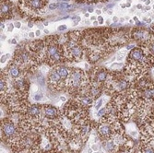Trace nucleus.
Instances as JSON below:
<instances>
[{
    "label": "nucleus",
    "instance_id": "nucleus-1",
    "mask_svg": "<svg viewBox=\"0 0 154 153\" xmlns=\"http://www.w3.org/2000/svg\"><path fill=\"white\" fill-rule=\"evenodd\" d=\"M63 52L66 60L70 63L81 61L85 53L82 43V32L77 31L68 33V40L63 45Z\"/></svg>",
    "mask_w": 154,
    "mask_h": 153
},
{
    "label": "nucleus",
    "instance_id": "nucleus-2",
    "mask_svg": "<svg viewBox=\"0 0 154 153\" xmlns=\"http://www.w3.org/2000/svg\"><path fill=\"white\" fill-rule=\"evenodd\" d=\"M98 137L101 141H103L117 133H124V127L122 126L118 116L105 113L100 118L95 124Z\"/></svg>",
    "mask_w": 154,
    "mask_h": 153
},
{
    "label": "nucleus",
    "instance_id": "nucleus-3",
    "mask_svg": "<svg viewBox=\"0 0 154 153\" xmlns=\"http://www.w3.org/2000/svg\"><path fill=\"white\" fill-rule=\"evenodd\" d=\"M67 82V90L72 94H76L86 89L90 85V78L88 74L80 68H70Z\"/></svg>",
    "mask_w": 154,
    "mask_h": 153
},
{
    "label": "nucleus",
    "instance_id": "nucleus-4",
    "mask_svg": "<svg viewBox=\"0 0 154 153\" xmlns=\"http://www.w3.org/2000/svg\"><path fill=\"white\" fill-rule=\"evenodd\" d=\"M20 136L21 129L15 120L9 117L1 120V141L7 144L12 149L16 146Z\"/></svg>",
    "mask_w": 154,
    "mask_h": 153
},
{
    "label": "nucleus",
    "instance_id": "nucleus-5",
    "mask_svg": "<svg viewBox=\"0 0 154 153\" xmlns=\"http://www.w3.org/2000/svg\"><path fill=\"white\" fill-rule=\"evenodd\" d=\"M126 140L124 133H117L107 139L102 141L103 147L108 153H116L121 145Z\"/></svg>",
    "mask_w": 154,
    "mask_h": 153
},
{
    "label": "nucleus",
    "instance_id": "nucleus-6",
    "mask_svg": "<svg viewBox=\"0 0 154 153\" xmlns=\"http://www.w3.org/2000/svg\"><path fill=\"white\" fill-rule=\"evenodd\" d=\"M46 83L48 85V88L51 90H55V91L67 90L66 80H64L59 75L57 74V72L56 71L55 68L50 70L49 74L47 76Z\"/></svg>",
    "mask_w": 154,
    "mask_h": 153
},
{
    "label": "nucleus",
    "instance_id": "nucleus-7",
    "mask_svg": "<svg viewBox=\"0 0 154 153\" xmlns=\"http://www.w3.org/2000/svg\"><path fill=\"white\" fill-rule=\"evenodd\" d=\"M47 3V0H24L23 7L28 11L34 13L37 10H42Z\"/></svg>",
    "mask_w": 154,
    "mask_h": 153
},
{
    "label": "nucleus",
    "instance_id": "nucleus-8",
    "mask_svg": "<svg viewBox=\"0 0 154 153\" xmlns=\"http://www.w3.org/2000/svg\"><path fill=\"white\" fill-rule=\"evenodd\" d=\"M1 18L3 19H12L13 16V8L12 4L9 0H1Z\"/></svg>",
    "mask_w": 154,
    "mask_h": 153
},
{
    "label": "nucleus",
    "instance_id": "nucleus-9",
    "mask_svg": "<svg viewBox=\"0 0 154 153\" xmlns=\"http://www.w3.org/2000/svg\"><path fill=\"white\" fill-rule=\"evenodd\" d=\"M132 37L136 41H144V42H146L150 39V33L144 30H134L132 32Z\"/></svg>",
    "mask_w": 154,
    "mask_h": 153
},
{
    "label": "nucleus",
    "instance_id": "nucleus-10",
    "mask_svg": "<svg viewBox=\"0 0 154 153\" xmlns=\"http://www.w3.org/2000/svg\"><path fill=\"white\" fill-rule=\"evenodd\" d=\"M116 153H136V149L134 148V145L131 142H128L127 139L121 145Z\"/></svg>",
    "mask_w": 154,
    "mask_h": 153
},
{
    "label": "nucleus",
    "instance_id": "nucleus-11",
    "mask_svg": "<svg viewBox=\"0 0 154 153\" xmlns=\"http://www.w3.org/2000/svg\"><path fill=\"white\" fill-rule=\"evenodd\" d=\"M54 68L56 69V71L57 72V74L61 77L64 80H67V79L68 78V75L70 72V68H68L65 66H62V65H58L54 67Z\"/></svg>",
    "mask_w": 154,
    "mask_h": 153
},
{
    "label": "nucleus",
    "instance_id": "nucleus-12",
    "mask_svg": "<svg viewBox=\"0 0 154 153\" xmlns=\"http://www.w3.org/2000/svg\"><path fill=\"white\" fill-rule=\"evenodd\" d=\"M144 45L147 47V50L149 51V53L154 58V40L149 39L148 42H144Z\"/></svg>",
    "mask_w": 154,
    "mask_h": 153
},
{
    "label": "nucleus",
    "instance_id": "nucleus-13",
    "mask_svg": "<svg viewBox=\"0 0 154 153\" xmlns=\"http://www.w3.org/2000/svg\"><path fill=\"white\" fill-rule=\"evenodd\" d=\"M106 113V107H103V108H102V109H100L99 111H98V113H97V116L98 117H102V116H103L104 114Z\"/></svg>",
    "mask_w": 154,
    "mask_h": 153
},
{
    "label": "nucleus",
    "instance_id": "nucleus-14",
    "mask_svg": "<svg viewBox=\"0 0 154 153\" xmlns=\"http://www.w3.org/2000/svg\"><path fill=\"white\" fill-rule=\"evenodd\" d=\"M42 98V93L41 91H38V92L35 93L34 96H33V99L35 100H40Z\"/></svg>",
    "mask_w": 154,
    "mask_h": 153
},
{
    "label": "nucleus",
    "instance_id": "nucleus-15",
    "mask_svg": "<svg viewBox=\"0 0 154 153\" xmlns=\"http://www.w3.org/2000/svg\"><path fill=\"white\" fill-rule=\"evenodd\" d=\"M103 99H99V100L97 101V103L95 104V108H96V110H100L101 109V107L103 105Z\"/></svg>",
    "mask_w": 154,
    "mask_h": 153
},
{
    "label": "nucleus",
    "instance_id": "nucleus-16",
    "mask_svg": "<svg viewBox=\"0 0 154 153\" xmlns=\"http://www.w3.org/2000/svg\"><path fill=\"white\" fill-rule=\"evenodd\" d=\"M58 4L57 3H51L50 5H49V9H51V10H54V9H56L58 7Z\"/></svg>",
    "mask_w": 154,
    "mask_h": 153
},
{
    "label": "nucleus",
    "instance_id": "nucleus-17",
    "mask_svg": "<svg viewBox=\"0 0 154 153\" xmlns=\"http://www.w3.org/2000/svg\"><path fill=\"white\" fill-rule=\"evenodd\" d=\"M8 57H9V54H8V53H7V54H5V55H3V56L1 57V63H5L6 61L8 59Z\"/></svg>",
    "mask_w": 154,
    "mask_h": 153
},
{
    "label": "nucleus",
    "instance_id": "nucleus-18",
    "mask_svg": "<svg viewBox=\"0 0 154 153\" xmlns=\"http://www.w3.org/2000/svg\"><path fill=\"white\" fill-rule=\"evenodd\" d=\"M70 7H71V5H68V3H61L60 4V7H62V8H68Z\"/></svg>",
    "mask_w": 154,
    "mask_h": 153
},
{
    "label": "nucleus",
    "instance_id": "nucleus-19",
    "mask_svg": "<svg viewBox=\"0 0 154 153\" xmlns=\"http://www.w3.org/2000/svg\"><path fill=\"white\" fill-rule=\"evenodd\" d=\"M57 30L59 31V32H62V31H66L67 30V26L66 25H61V26H59L57 28Z\"/></svg>",
    "mask_w": 154,
    "mask_h": 153
},
{
    "label": "nucleus",
    "instance_id": "nucleus-20",
    "mask_svg": "<svg viewBox=\"0 0 154 153\" xmlns=\"http://www.w3.org/2000/svg\"><path fill=\"white\" fill-rule=\"evenodd\" d=\"M13 29H14V25H13L12 23H10V24L8 25V27H7V31H8V32H12Z\"/></svg>",
    "mask_w": 154,
    "mask_h": 153
},
{
    "label": "nucleus",
    "instance_id": "nucleus-21",
    "mask_svg": "<svg viewBox=\"0 0 154 153\" xmlns=\"http://www.w3.org/2000/svg\"><path fill=\"white\" fill-rule=\"evenodd\" d=\"M98 22H99V24H103V19L102 16L98 17Z\"/></svg>",
    "mask_w": 154,
    "mask_h": 153
},
{
    "label": "nucleus",
    "instance_id": "nucleus-22",
    "mask_svg": "<svg viewBox=\"0 0 154 153\" xmlns=\"http://www.w3.org/2000/svg\"><path fill=\"white\" fill-rule=\"evenodd\" d=\"M15 27H17L18 29H20V28H21V22H20V21H17V22H16V23H15Z\"/></svg>",
    "mask_w": 154,
    "mask_h": 153
},
{
    "label": "nucleus",
    "instance_id": "nucleus-23",
    "mask_svg": "<svg viewBox=\"0 0 154 153\" xmlns=\"http://www.w3.org/2000/svg\"><path fill=\"white\" fill-rule=\"evenodd\" d=\"M40 34H41V32H40L39 30H38V31H36V33H35L36 36H40Z\"/></svg>",
    "mask_w": 154,
    "mask_h": 153
},
{
    "label": "nucleus",
    "instance_id": "nucleus-24",
    "mask_svg": "<svg viewBox=\"0 0 154 153\" xmlns=\"http://www.w3.org/2000/svg\"><path fill=\"white\" fill-rule=\"evenodd\" d=\"M88 3H92V2H96L98 0H86Z\"/></svg>",
    "mask_w": 154,
    "mask_h": 153
},
{
    "label": "nucleus",
    "instance_id": "nucleus-25",
    "mask_svg": "<svg viewBox=\"0 0 154 153\" xmlns=\"http://www.w3.org/2000/svg\"><path fill=\"white\" fill-rule=\"evenodd\" d=\"M113 7V4H110V5H108L105 8H110V7Z\"/></svg>",
    "mask_w": 154,
    "mask_h": 153
},
{
    "label": "nucleus",
    "instance_id": "nucleus-26",
    "mask_svg": "<svg viewBox=\"0 0 154 153\" xmlns=\"http://www.w3.org/2000/svg\"><path fill=\"white\" fill-rule=\"evenodd\" d=\"M34 35H35V34H34V33H32V32H30V33H29V36H30V37H33Z\"/></svg>",
    "mask_w": 154,
    "mask_h": 153
},
{
    "label": "nucleus",
    "instance_id": "nucleus-27",
    "mask_svg": "<svg viewBox=\"0 0 154 153\" xmlns=\"http://www.w3.org/2000/svg\"><path fill=\"white\" fill-rule=\"evenodd\" d=\"M11 43H13V44H17V41H16V40H14V39H13V40L11 41Z\"/></svg>",
    "mask_w": 154,
    "mask_h": 153
},
{
    "label": "nucleus",
    "instance_id": "nucleus-28",
    "mask_svg": "<svg viewBox=\"0 0 154 153\" xmlns=\"http://www.w3.org/2000/svg\"><path fill=\"white\" fill-rule=\"evenodd\" d=\"M61 100H63V101H66V98H65L64 96H62V97H61Z\"/></svg>",
    "mask_w": 154,
    "mask_h": 153
},
{
    "label": "nucleus",
    "instance_id": "nucleus-29",
    "mask_svg": "<svg viewBox=\"0 0 154 153\" xmlns=\"http://www.w3.org/2000/svg\"><path fill=\"white\" fill-rule=\"evenodd\" d=\"M32 24H33L32 22H29V27H30V28H31V27H32V26H33Z\"/></svg>",
    "mask_w": 154,
    "mask_h": 153
},
{
    "label": "nucleus",
    "instance_id": "nucleus-30",
    "mask_svg": "<svg viewBox=\"0 0 154 153\" xmlns=\"http://www.w3.org/2000/svg\"><path fill=\"white\" fill-rule=\"evenodd\" d=\"M113 21H114V22H116V21H117V18H116V17H114V18H113Z\"/></svg>",
    "mask_w": 154,
    "mask_h": 153
},
{
    "label": "nucleus",
    "instance_id": "nucleus-31",
    "mask_svg": "<svg viewBox=\"0 0 154 153\" xmlns=\"http://www.w3.org/2000/svg\"><path fill=\"white\" fill-rule=\"evenodd\" d=\"M92 11H93V9L91 8H91H89V12H92Z\"/></svg>",
    "mask_w": 154,
    "mask_h": 153
},
{
    "label": "nucleus",
    "instance_id": "nucleus-32",
    "mask_svg": "<svg viewBox=\"0 0 154 153\" xmlns=\"http://www.w3.org/2000/svg\"><path fill=\"white\" fill-rule=\"evenodd\" d=\"M98 23H99V22H98V21H94V23H93V24H94V25H97Z\"/></svg>",
    "mask_w": 154,
    "mask_h": 153
},
{
    "label": "nucleus",
    "instance_id": "nucleus-33",
    "mask_svg": "<svg viewBox=\"0 0 154 153\" xmlns=\"http://www.w3.org/2000/svg\"><path fill=\"white\" fill-rule=\"evenodd\" d=\"M96 12H97V14H99V15L101 14V10H97V11H96Z\"/></svg>",
    "mask_w": 154,
    "mask_h": 153
},
{
    "label": "nucleus",
    "instance_id": "nucleus-34",
    "mask_svg": "<svg viewBox=\"0 0 154 153\" xmlns=\"http://www.w3.org/2000/svg\"><path fill=\"white\" fill-rule=\"evenodd\" d=\"M149 3H150V1H149V0H148V1H147V2H146V4H147V5H149Z\"/></svg>",
    "mask_w": 154,
    "mask_h": 153
},
{
    "label": "nucleus",
    "instance_id": "nucleus-35",
    "mask_svg": "<svg viewBox=\"0 0 154 153\" xmlns=\"http://www.w3.org/2000/svg\"><path fill=\"white\" fill-rule=\"evenodd\" d=\"M142 7H141V5H138V8H141Z\"/></svg>",
    "mask_w": 154,
    "mask_h": 153
},
{
    "label": "nucleus",
    "instance_id": "nucleus-36",
    "mask_svg": "<svg viewBox=\"0 0 154 153\" xmlns=\"http://www.w3.org/2000/svg\"><path fill=\"white\" fill-rule=\"evenodd\" d=\"M44 32H45V33H46V34H47V33L49 32V31H47V30H44Z\"/></svg>",
    "mask_w": 154,
    "mask_h": 153
},
{
    "label": "nucleus",
    "instance_id": "nucleus-37",
    "mask_svg": "<svg viewBox=\"0 0 154 153\" xmlns=\"http://www.w3.org/2000/svg\"><path fill=\"white\" fill-rule=\"evenodd\" d=\"M58 1H66L67 2V1H69V0H58Z\"/></svg>",
    "mask_w": 154,
    "mask_h": 153
},
{
    "label": "nucleus",
    "instance_id": "nucleus-38",
    "mask_svg": "<svg viewBox=\"0 0 154 153\" xmlns=\"http://www.w3.org/2000/svg\"><path fill=\"white\" fill-rule=\"evenodd\" d=\"M100 1H104V0H100Z\"/></svg>",
    "mask_w": 154,
    "mask_h": 153
},
{
    "label": "nucleus",
    "instance_id": "nucleus-39",
    "mask_svg": "<svg viewBox=\"0 0 154 153\" xmlns=\"http://www.w3.org/2000/svg\"><path fill=\"white\" fill-rule=\"evenodd\" d=\"M95 153H99V152H95Z\"/></svg>",
    "mask_w": 154,
    "mask_h": 153
},
{
    "label": "nucleus",
    "instance_id": "nucleus-40",
    "mask_svg": "<svg viewBox=\"0 0 154 153\" xmlns=\"http://www.w3.org/2000/svg\"><path fill=\"white\" fill-rule=\"evenodd\" d=\"M153 8H154V6H153Z\"/></svg>",
    "mask_w": 154,
    "mask_h": 153
}]
</instances>
